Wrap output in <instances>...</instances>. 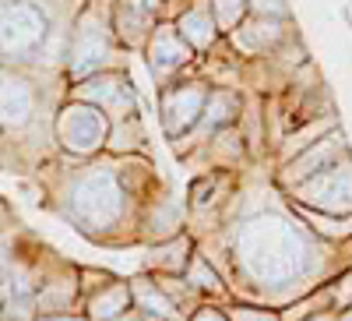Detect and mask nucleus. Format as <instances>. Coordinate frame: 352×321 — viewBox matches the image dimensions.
I'll use <instances>...</instances> for the list:
<instances>
[{
  "instance_id": "1",
  "label": "nucleus",
  "mask_w": 352,
  "mask_h": 321,
  "mask_svg": "<svg viewBox=\"0 0 352 321\" xmlns=\"http://www.w3.org/2000/svg\"><path fill=\"white\" fill-rule=\"evenodd\" d=\"M232 265L257 289H285L310 272L314 244L289 216L257 212L232 233Z\"/></svg>"
},
{
  "instance_id": "2",
  "label": "nucleus",
  "mask_w": 352,
  "mask_h": 321,
  "mask_svg": "<svg viewBox=\"0 0 352 321\" xmlns=\"http://www.w3.org/2000/svg\"><path fill=\"white\" fill-rule=\"evenodd\" d=\"M53 209L85 237L109 240L131 212V191L124 187L120 173L113 166L88 163L67 173V180L53 198Z\"/></svg>"
},
{
  "instance_id": "3",
  "label": "nucleus",
  "mask_w": 352,
  "mask_h": 321,
  "mask_svg": "<svg viewBox=\"0 0 352 321\" xmlns=\"http://www.w3.org/2000/svg\"><path fill=\"white\" fill-rule=\"evenodd\" d=\"M39 85L25 74V68L0 64V166H8V152L39 127Z\"/></svg>"
},
{
  "instance_id": "4",
  "label": "nucleus",
  "mask_w": 352,
  "mask_h": 321,
  "mask_svg": "<svg viewBox=\"0 0 352 321\" xmlns=\"http://www.w3.org/2000/svg\"><path fill=\"white\" fill-rule=\"evenodd\" d=\"M50 14L36 0H0V64L25 68L46 53Z\"/></svg>"
},
{
  "instance_id": "5",
  "label": "nucleus",
  "mask_w": 352,
  "mask_h": 321,
  "mask_svg": "<svg viewBox=\"0 0 352 321\" xmlns=\"http://www.w3.org/2000/svg\"><path fill=\"white\" fill-rule=\"evenodd\" d=\"M50 127H53V141L60 145V152L71 156V159H92L106 149V141H109L106 113L88 106V103H78V99H67L60 110H56Z\"/></svg>"
},
{
  "instance_id": "6",
  "label": "nucleus",
  "mask_w": 352,
  "mask_h": 321,
  "mask_svg": "<svg viewBox=\"0 0 352 321\" xmlns=\"http://www.w3.org/2000/svg\"><path fill=\"white\" fill-rule=\"evenodd\" d=\"M292 201L320 216H352V159L342 156L328 169H320L300 187H292Z\"/></svg>"
},
{
  "instance_id": "7",
  "label": "nucleus",
  "mask_w": 352,
  "mask_h": 321,
  "mask_svg": "<svg viewBox=\"0 0 352 321\" xmlns=\"http://www.w3.org/2000/svg\"><path fill=\"white\" fill-rule=\"evenodd\" d=\"M71 99L102 110L109 127L131 121V116H138L134 89H131V81L124 74H92V78H85V81H78L74 89H71Z\"/></svg>"
},
{
  "instance_id": "8",
  "label": "nucleus",
  "mask_w": 352,
  "mask_h": 321,
  "mask_svg": "<svg viewBox=\"0 0 352 321\" xmlns=\"http://www.w3.org/2000/svg\"><path fill=\"white\" fill-rule=\"evenodd\" d=\"M208 92L212 89L204 81H180L162 92V127L169 138H184L187 131L197 127Z\"/></svg>"
},
{
  "instance_id": "9",
  "label": "nucleus",
  "mask_w": 352,
  "mask_h": 321,
  "mask_svg": "<svg viewBox=\"0 0 352 321\" xmlns=\"http://www.w3.org/2000/svg\"><path fill=\"white\" fill-rule=\"evenodd\" d=\"M342 156H349L345 141H342V131H328L320 141H314L310 149H303L300 156H292L285 163V169L278 173V184L292 191V187H300L303 180H310L314 173H320V169H328L331 163H338Z\"/></svg>"
},
{
  "instance_id": "10",
  "label": "nucleus",
  "mask_w": 352,
  "mask_h": 321,
  "mask_svg": "<svg viewBox=\"0 0 352 321\" xmlns=\"http://www.w3.org/2000/svg\"><path fill=\"white\" fill-rule=\"evenodd\" d=\"M81 307V286H78V269H60V272H36V318L39 314H78Z\"/></svg>"
},
{
  "instance_id": "11",
  "label": "nucleus",
  "mask_w": 352,
  "mask_h": 321,
  "mask_svg": "<svg viewBox=\"0 0 352 321\" xmlns=\"http://www.w3.org/2000/svg\"><path fill=\"white\" fill-rule=\"evenodd\" d=\"M102 56H106V36L99 32V25L81 21L74 28V39H71V50H67V74L74 81H85V78L99 74Z\"/></svg>"
},
{
  "instance_id": "12",
  "label": "nucleus",
  "mask_w": 352,
  "mask_h": 321,
  "mask_svg": "<svg viewBox=\"0 0 352 321\" xmlns=\"http://www.w3.org/2000/svg\"><path fill=\"white\" fill-rule=\"evenodd\" d=\"M187 61H190V46L184 43V36L176 32V28H169V25L155 28L152 39H148V68H152V74L169 78V74L180 71Z\"/></svg>"
},
{
  "instance_id": "13",
  "label": "nucleus",
  "mask_w": 352,
  "mask_h": 321,
  "mask_svg": "<svg viewBox=\"0 0 352 321\" xmlns=\"http://www.w3.org/2000/svg\"><path fill=\"white\" fill-rule=\"evenodd\" d=\"M131 311V286L124 279H113L99 286L96 293H88L81 300V318L85 321H116Z\"/></svg>"
},
{
  "instance_id": "14",
  "label": "nucleus",
  "mask_w": 352,
  "mask_h": 321,
  "mask_svg": "<svg viewBox=\"0 0 352 321\" xmlns=\"http://www.w3.org/2000/svg\"><path fill=\"white\" fill-rule=\"evenodd\" d=\"M236 116H240V96L229 92V89H215V92H208V99H204V110H201L197 127L219 134V131H226V127L236 124Z\"/></svg>"
},
{
  "instance_id": "15",
  "label": "nucleus",
  "mask_w": 352,
  "mask_h": 321,
  "mask_svg": "<svg viewBox=\"0 0 352 321\" xmlns=\"http://www.w3.org/2000/svg\"><path fill=\"white\" fill-rule=\"evenodd\" d=\"M190 251H194L190 237H187V233H176V237H169V240H162V244L152 247L148 269H155L159 276H184L187 261L194 258Z\"/></svg>"
},
{
  "instance_id": "16",
  "label": "nucleus",
  "mask_w": 352,
  "mask_h": 321,
  "mask_svg": "<svg viewBox=\"0 0 352 321\" xmlns=\"http://www.w3.org/2000/svg\"><path fill=\"white\" fill-rule=\"evenodd\" d=\"M176 32L184 36L187 46H208L215 39V21H212V11L208 8H194L180 18V28Z\"/></svg>"
},
{
  "instance_id": "17",
  "label": "nucleus",
  "mask_w": 352,
  "mask_h": 321,
  "mask_svg": "<svg viewBox=\"0 0 352 321\" xmlns=\"http://www.w3.org/2000/svg\"><path fill=\"white\" fill-rule=\"evenodd\" d=\"M328 131H335V127L317 121V124H310V127H303V131H296V134H289V138H285V145H282V159L289 163L292 156H300L303 149H310L314 141H320V138H324Z\"/></svg>"
},
{
  "instance_id": "18",
  "label": "nucleus",
  "mask_w": 352,
  "mask_h": 321,
  "mask_svg": "<svg viewBox=\"0 0 352 321\" xmlns=\"http://www.w3.org/2000/svg\"><path fill=\"white\" fill-rule=\"evenodd\" d=\"M226 318L229 321H282V314L268 307H229Z\"/></svg>"
},
{
  "instance_id": "19",
  "label": "nucleus",
  "mask_w": 352,
  "mask_h": 321,
  "mask_svg": "<svg viewBox=\"0 0 352 321\" xmlns=\"http://www.w3.org/2000/svg\"><path fill=\"white\" fill-rule=\"evenodd\" d=\"M36 321H85V318H81V311H78V314H39Z\"/></svg>"
},
{
  "instance_id": "20",
  "label": "nucleus",
  "mask_w": 352,
  "mask_h": 321,
  "mask_svg": "<svg viewBox=\"0 0 352 321\" xmlns=\"http://www.w3.org/2000/svg\"><path fill=\"white\" fill-rule=\"evenodd\" d=\"M8 229H11V209L4 205V201H0V237H4Z\"/></svg>"
},
{
  "instance_id": "21",
  "label": "nucleus",
  "mask_w": 352,
  "mask_h": 321,
  "mask_svg": "<svg viewBox=\"0 0 352 321\" xmlns=\"http://www.w3.org/2000/svg\"><path fill=\"white\" fill-rule=\"evenodd\" d=\"M300 321H335V311H317V314H303Z\"/></svg>"
},
{
  "instance_id": "22",
  "label": "nucleus",
  "mask_w": 352,
  "mask_h": 321,
  "mask_svg": "<svg viewBox=\"0 0 352 321\" xmlns=\"http://www.w3.org/2000/svg\"><path fill=\"white\" fill-rule=\"evenodd\" d=\"M116 321H144V318H141V314H138V311H134V307H131V311H127V314H124V318H116Z\"/></svg>"
},
{
  "instance_id": "23",
  "label": "nucleus",
  "mask_w": 352,
  "mask_h": 321,
  "mask_svg": "<svg viewBox=\"0 0 352 321\" xmlns=\"http://www.w3.org/2000/svg\"><path fill=\"white\" fill-rule=\"evenodd\" d=\"M335 321H352V307H345V311H338V314H335Z\"/></svg>"
}]
</instances>
